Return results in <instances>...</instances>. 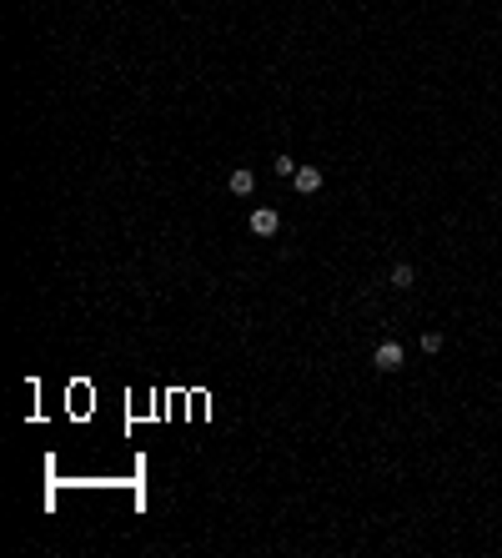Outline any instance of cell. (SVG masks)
Listing matches in <instances>:
<instances>
[{
    "mask_svg": "<svg viewBox=\"0 0 502 558\" xmlns=\"http://www.w3.org/2000/svg\"><path fill=\"white\" fill-rule=\"evenodd\" d=\"M251 232H257V237H276V232H281L276 206H257V211H251Z\"/></svg>",
    "mask_w": 502,
    "mask_h": 558,
    "instance_id": "obj_1",
    "label": "cell"
},
{
    "mask_svg": "<svg viewBox=\"0 0 502 558\" xmlns=\"http://www.w3.org/2000/svg\"><path fill=\"white\" fill-rule=\"evenodd\" d=\"M372 367H376V372H397V367H402V347H397V343H376Z\"/></svg>",
    "mask_w": 502,
    "mask_h": 558,
    "instance_id": "obj_2",
    "label": "cell"
},
{
    "mask_svg": "<svg viewBox=\"0 0 502 558\" xmlns=\"http://www.w3.org/2000/svg\"><path fill=\"white\" fill-rule=\"evenodd\" d=\"M322 166H297V176H292V186H297V192L301 197H311V192H322Z\"/></svg>",
    "mask_w": 502,
    "mask_h": 558,
    "instance_id": "obj_3",
    "label": "cell"
},
{
    "mask_svg": "<svg viewBox=\"0 0 502 558\" xmlns=\"http://www.w3.org/2000/svg\"><path fill=\"white\" fill-rule=\"evenodd\" d=\"M251 192H257V171H251V166H236V171H231V197H251Z\"/></svg>",
    "mask_w": 502,
    "mask_h": 558,
    "instance_id": "obj_4",
    "label": "cell"
},
{
    "mask_svg": "<svg viewBox=\"0 0 502 558\" xmlns=\"http://www.w3.org/2000/svg\"><path fill=\"white\" fill-rule=\"evenodd\" d=\"M387 282H392L397 292H407V287H412V282H417V272H412V267H407V262H397V267H392V277H387Z\"/></svg>",
    "mask_w": 502,
    "mask_h": 558,
    "instance_id": "obj_5",
    "label": "cell"
},
{
    "mask_svg": "<svg viewBox=\"0 0 502 558\" xmlns=\"http://www.w3.org/2000/svg\"><path fill=\"white\" fill-rule=\"evenodd\" d=\"M422 352H427V357L442 352V332H422Z\"/></svg>",
    "mask_w": 502,
    "mask_h": 558,
    "instance_id": "obj_6",
    "label": "cell"
},
{
    "mask_svg": "<svg viewBox=\"0 0 502 558\" xmlns=\"http://www.w3.org/2000/svg\"><path fill=\"white\" fill-rule=\"evenodd\" d=\"M271 171H276V176H297V161H292V157H276Z\"/></svg>",
    "mask_w": 502,
    "mask_h": 558,
    "instance_id": "obj_7",
    "label": "cell"
}]
</instances>
